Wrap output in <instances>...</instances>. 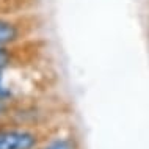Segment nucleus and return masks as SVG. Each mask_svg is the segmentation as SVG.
I'll use <instances>...</instances> for the list:
<instances>
[{
  "instance_id": "3",
  "label": "nucleus",
  "mask_w": 149,
  "mask_h": 149,
  "mask_svg": "<svg viewBox=\"0 0 149 149\" xmlns=\"http://www.w3.org/2000/svg\"><path fill=\"white\" fill-rule=\"evenodd\" d=\"M17 47H0V71L5 69H13L16 64L19 63L17 58Z\"/></svg>"
},
{
  "instance_id": "1",
  "label": "nucleus",
  "mask_w": 149,
  "mask_h": 149,
  "mask_svg": "<svg viewBox=\"0 0 149 149\" xmlns=\"http://www.w3.org/2000/svg\"><path fill=\"white\" fill-rule=\"evenodd\" d=\"M29 19L14 14H0V47L21 46L31 33Z\"/></svg>"
},
{
  "instance_id": "7",
  "label": "nucleus",
  "mask_w": 149,
  "mask_h": 149,
  "mask_svg": "<svg viewBox=\"0 0 149 149\" xmlns=\"http://www.w3.org/2000/svg\"><path fill=\"white\" fill-rule=\"evenodd\" d=\"M3 10V0H0V14H6V13H2Z\"/></svg>"
},
{
  "instance_id": "6",
  "label": "nucleus",
  "mask_w": 149,
  "mask_h": 149,
  "mask_svg": "<svg viewBox=\"0 0 149 149\" xmlns=\"http://www.w3.org/2000/svg\"><path fill=\"white\" fill-rule=\"evenodd\" d=\"M8 113H10V102L0 100V121H2V118H5Z\"/></svg>"
},
{
  "instance_id": "5",
  "label": "nucleus",
  "mask_w": 149,
  "mask_h": 149,
  "mask_svg": "<svg viewBox=\"0 0 149 149\" xmlns=\"http://www.w3.org/2000/svg\"><path fill=\"white\" fill-rule=\"evenodd\" d=\"M10 69L0 71V100L3 102H10L14 96V88L6 83V72Z\"/></svg>"
},
{
  "instance_id": "2",
  "label": "nucleus",
  "mask_w": 149,
  "mask_h": 149,
  "mask_svg": "<svg viewBox=\"0 0 149 149\" xmlns=\"http://www.w3.org/2000/svg\"><path fill=\"white\" fill-rule=\"evenodd\" d=\"M39 134L27 127H0V149H36Z\"/></svg>"
},
{
  "instance_id": "4",
  "label": "nucleus",
  "mask_w": 149,
  "mask_h": 149,
  "mask_svg": "<svg viewBox=\"0 0 149 149\" xmlns=\"http://www.w3.org/2000/svg\"><path fill=\"white\" fill-rule=\"evenodd\" d=\"M41 149H75V143L69 136H58L49 140Z\"/></svg>"
},
{
  "instance_id": "8",
  "label": "nucleus",
  "mask_w": 149,
  "mask_h": 149,
  "mask_svg": "<svg viewBox=\"0 0 149 149\" xmlns=\"http://www.w3.org/2000/svg\"><path fill=\"white\" fill-rule=\"evenodd\" d=\"M0 127H2V126H0Z\"/></svg>"
}]
</instances>
